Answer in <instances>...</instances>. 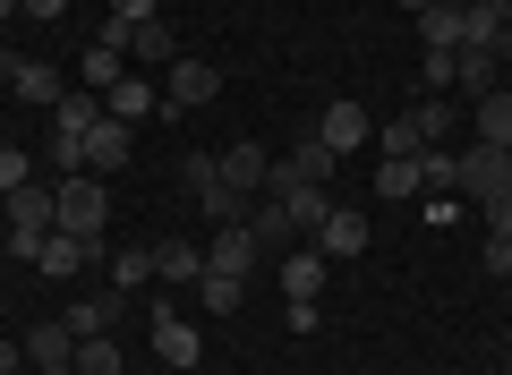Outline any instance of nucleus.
Returning <instances> with one entry per match:
<instances>
[{"label":"nucleus","instance_id":"ddd939ff","mask_svg":"<svg viewBox=\"0 0 512 375\" xmlns=\"http://www.w3.org/2000/svg\"><path fill=\"white\" fill-rule=\"evenodd\" d=\"M94 256H103V239H86V231H52V239H43V256H35V265L52 273V282H69V273H86Z\"/></svg>","mask_w":512,"mask_h":375},{"label":"nucleus","instance_id":"4be33fe9","mask_svg":"<svg viewBox=\"0 0 512 375\" xmlns=\"http://www.w3.org/2000/svg\"><path fill=\"white\" fill-rule=\"evenodd\" d=\"M316 248H325V256H359V248H367V214H350V205H333V214L316 222Z\"/></svg>","mask_w":512,"mask_h":375},{"label":"nucleus","instance_id":"2eb2a0df","mask_svg":"<svg viewBox=\"0 0 512 375\" xmlns=\"http://www.w3.org/2000/svg\"><path fill=\"white\" fill-rule=\"evenodd\" d=\"M325 265H333V256L316 248V239L291 248V256H282V299H325Z\"/></svg>","mask_w":512,"mask_h":375},{"label":"nucleus","instance_id":"c9c22d12","mask_svg":"<svg viewBox=\"0 0 512 375\" xmlns=\"http://www.w3.org/2000/svg\"><path fill=\"white\" fill-rule=\"evenodd\" d=\"M282 324H291V333H316V324H325V307H316V299H282Z\"/></svg>","mask_w":512,"mask_h":375},{"label":"nucleus","instance_id":"2f4dec72","mask_svg":"<svg viewBox=\"0 0 512 375\" xmlns=\"http://www.w3.org/2000/svg\"><path fill=\"white\" fill-rule=\"evenodd\" d=\"M77 375H120V341L111 333H94V341H77V358H69Z\"/></svg>","mask_w":512,"mask_h":375},{"label":"nucleus","instance_id":"f704fd0d","mask_svg":"<svg viewBox=\"0 0 512 375\" xmlns=\"http://www.w3.org/2000/svg\"><path fill=\"white\" fill-rule=\"evenodd\" d=\"M419 86H427V94H453V52H427V60H419Z\"/></svg>","mask_w":512,"mask_h":375},{"label":"nucleus","instance_id":"58836bf2","mask_svg":"<svg viewBox=\"0 0 512 375\" xmlns=\"http://www.w3.org/2000/svg\"><path fill=\"white\" fill-rule=\"evenodd\" d=\"M478 214H487V239H512V188H504V197H487Z\"/></svg>","mask_w":512,"mask_h":375},{"label":"nucleus","instance_id":"5701e85b","mask_svg":"<svg viewBox=\"0 0 512 375\" xmlns=\"http://www.w3.org/2000/svg\"><path fill=\"white\" fill-rule=\"evenodd\" d=\"M154 103H163V94H154V77H120V86H111V94H103V111H111V120H128V128L146 120V111H154Z\"/></svg>","mask_w":512,"mask_h":375},{"label":"nucleus","instance_id":"ea45409f","mask_svg":"<svg viewBox=\"0 0 512 375\" xmlns=\"http://www.w3.org/2000/svg\"><path fill=\"white\" fill-rule=\"evenodd\" d=\"M18 18H35V26H60V18H69V0H26Z\"/></svg>","mask_w":512,"mask_h":375},{"label":"nucleus","instance_id":"6e6552de","mask_svg":"<svg viewBox=\"0 0 512 375\" xmlns=\"http://www.w3.org/2000/svg\"><path fill=\"white\" fill-rule=\"evenodd\" d=\"M146 324H154V350H163V367H197V358H205V333L180 316V307H154Z\"/></svg>","mask_w":512,"mask_h":375},{"label":"nucleus","instance_id":"b1692460","mask_svg":"<svg viewBox=\"0 0 512 375\" xmlns=\"http://www.w3.org/2000/svg\"><path fill=\"white\" fill-rule=\"evenodd\" d=\"M248 231H256V248H291L299 222L282 214V197H256V205H248Z\"/></svg>","mask_w":512,"mask_h":375},{"label":"nucleus","instance_id":"4468645a","mask_svg":"<svg viewBox=\"0 0 512 375\" xmlns=\"http://www.w3.org/2000/svg\"><path fill=\"white\" fill-rule=\"evenodd\" d=\"M265 179H274V154H265V145H222V188H231V197H256Z\"/></svg>","mask_w":512,"mask_h":375},{"label":"nucleus","instance_id":"20e7f679","mask_svg":"<svg viewBox=\"0 0 512 375\" xmlns=\"http://www.w3.org/2000/svg\"><path fill=\"white\" fill-rule=\"evenodd\" d=\"M163 94H171V111H205L222 94V69H214V60H197V52H180L163 69Z\"/></svg>","mask_w":512,"mask_h":375},{"label":"nucleus","instance_id":"393cba45","mask_svg":"<svg viewBox=\"0 0 512 375\" xmlns=\"http://www.w3.org/2000/svg\"><path fill=\"white\" fill-rule=\"evenodd\" d=\"M265 197H282V214H291L308 239H316V222L333 214V188H265Z\"/></svg>","mask_w":512,"mask_h":375},{"label":"nucleus","instance_id":"9b49d317","mask_svg":"<svg viewBox=\"0 0 512 375\" xmlns=\"http://www.w3.org/2000/svg\"><path fill=\"white\" fill-rule=\"evenodd\" d=\"M256 256H265V248H256L248 222H214V248H205V265H214V273H239V282H248Z\"/></svg>","mask_w":512,"mask_h":375},{"label":"nucleus","instance_id":"a211bd4d","mask_svg":"<svg viewBox=\"0 0 512 375\" xmlns=\"http://www.w3.org/2000/svg\"><path fill=\"white\" fill-rule=\"evenodd\" d=\"M470 145H512V86H495V94L470 103Z\"/></svg>","mask_w":512,"mask_h":375},{"label":"nucleus","instance_id":"f03ea898","mask_svg":"<svg viewBox=\"0 0 512 375\" xmlns=\"http://www.w3.org/2000/svg\"><path fill=\"white\" fill-rule=\"evenodd\" d=\"M461 197L470 205H487V197H504L512 188V145H461Z\"/></svg>","mask_w":512,"mask_h":375},{"label":"nucleus","instance_id":"a19ab883","mask_svg":"<svg viewBox=\"0 0 512 375\" xmlns=\"http://www.w3.org/2000/svg\"><path fill=\"white\" fill-rule=\"evenodd\" d=\"M26 367V341H9V333H0V375H18Z\"/></svg>","mask_w":512,"mask_h":375},{"label":"nucleus","instance_id":"72a5a7b5","mask_svg":"<svg viewBox=\"0 0 512 375\" xmlns=\"http://www.w3.org/2000/svg\"><path fill=\"white\" fill-rule=\"evenodd\" d=\"M26 179H35V154H26V145H0V197L26 188Z\"/></svg>","mask_w":512,"mask_h":375},{"label":"nucleus","instance_id":"dca6fc26","mask_svg":"<svg viewBox=\"0 0 512 375\" xmlns=\"http://www.w3.org/2000/svg\"><path fill=\"white\" fill-rule=\"evenodd\" d=\"M18 341H26V367H35V375H43V367H69V358H77V333H69L60 316H52V324H26Z\"/></svg>","mask_w":512,"mask_h":375},{"label":"nucleus","instance_id":"4c0bfd02","mask_svg":"<svg viewBox=\"0 0 512 375\" xmlns=\"http://www.w3.org/2000/svg\"><path fill=\"white\" fill-rule=\"evenodd\" d=\"M146 18H163V0H111V26H146Z\"/></svg>","mask_w":512,"mask_h":375},{"label":"nucleus","instance_id":"c85d7f7f","mask_svg":"<svg viewBox=\"0 0 512 375\" xmlns=\"http://www.w3.org/2000/svg\"><path fill=\"white\" fill-rule=\"evenodd\" d=\"M376 145H384V162H410V154H427V137H419V120H410V111H393V120L376 128Z\"/></svg>","mask_w":512,"mask_h":375},{"label":"nucleus","instance_id":"39448f33","mask_svg":"<svg viewBox=\"0 0 512 375\" xmlns=\"http://www.w3.org/2000/svg\"><path fill=\"white\" fill-rule=\"evenodd\" d=\"M128 154H137V128L103 111V120L86 128V171H94V179H120V171H128Z\"/></svg>","mask_w":512,"mask_h":375},{"label":"nucleus","instance_id":"a878e982","mask_svg":"<svg viewBox=\"0 0 512 375\" xmlns=\"http://www.w3.org/2000/svg\"><path fill=\"white\" fill-rule=\"evenodd\" d=\"M94 120H103V94H77V86H69V94L52 103V137H86Z\"/></svg>","mask_w":512,"mask_h":375},{"label":"nucleus","instance_id":"49530a36","mask_svg":"<svg viewBox=\"0 0 512 375\" xmlns=\"http://www.w3.org/2000/svg\"><path fill=\"white\" fill-rule=\"evenodd\" d=\"M163 9H180V0H163Z\"/></svg>","mask_w":512,"mask_h":375},{"label":"nucleus","instance_id":"bb28decb","mask_svg":"<svg viewBox=\"0 0 512 375\" xmlns=\"http://www.w3.org/2000/svg\"><path fill=\"white\" fill-rule=\"evenodd\" d=\"M197 307H205V316H239V307H248V282H239V273H214V265H205Z\"/></svg>","mask_w":512,"mask_h":375},{"label":"nucleus","instance_id":"c03bdc74","mask_svg":"<svg viewBox=\"0 0 512 375\" xmlns=\"http://www.w3.org/2000/svg\"><path fill=\"white\" fill-rule=\"evenodd\" d=\"M504 86H512V43H504Z\"/></svg>","mask_w":512,"mask_h":375},{"label":"nucleus","instance_id":"423d86ee","mask_svg":"<svg viewBox=\"0 0 512 375\" xmlns=\"http://www.w3.org/2000/svg\"><path fill=\"white\" fill-rule=\"evenodd\" d=\"M0 205H9V231H35L43 239L60 222V179H26V188H9Z\"/></svg>","mask_w":512,"mask_h":375},{"label":"nucleus","instance_id":"7ed1b4c3","mask_svg":"<svg viewBox=\"0 0 512 375\" xmlns=\"http://www.w3.org/2000/svg\"><path fill=\"white\" fill-rule=\"evenodd\" d=\"M0 77H9V94H18V103H35V111H52L60 94H69V77H60L52 60H26V52H0Z\"/></svg>","mask_w":512,"mask_h":375},{"label":"nucleus","instance_id":"37998d69","mask_svg":"<svg viewBox=\"0 0 512 375\" xmlns=\"http://www.w3.org/2000/svg\"><path fill=\"white\" fill-rule=\"evenodd\" d=\"M18 9H26V0H0V18H18Z\"/></svg>","mask_w":512,"mask_h":375},{"label":"nucleus","instance_id":"a18cd8bd","mask_svg":"<svg viewBox=\"0 0 512 375\" xmlns=\"http://www.w3.org/2000/svg\"><path fill=\"white\" fill-rule=\"evenodd\" d=\"M43 375H77V367H43Z\"/></svg>","mask_w":512,"mask_h":375},{"label":"nucleus","instance_id":"f257e3e1","mask_svg":"<svg viewBox=\"0 0 512 375\" xmlns=\"http://www.w3.org/2000/svg\"><path fill=\"white\" fill-rule=\"evenodd\" d=\"M103 222H111L103 179H94V171H69V179H60V222H52V231H86V239H103Z\"/></svg>","mask_w":512,"mask_h":375},{"label":"nucleus","instance_id":"e433bc0d","mask_svg":"<svg viewBox=\"0 0 512 375\" xmlns=\"http://www.w3.org/2000/svg\"><path fill=\"white\" fill-rule=\"evenodd\" d=\"M478 273H495V282H512V239H487V248H478Z\"/></svg>","mask_w":512,"mask_h":375},{"label":"nucleus","instance_id":"0eeeda50","mask_svg":"<svg viewBox=\"0 0 512 375\" xmlns=\"http://www.w3.org/2000/svg\"><path fill=\"white\" fill-rule=\"evenodd\" d=\"M333 171H342V154L308 137L299 154H282V162H274V179H265V188H333Z\"/></svg>","mask_w":512,"mask_h":375},{"label":"nucleus","instance_id":"aec40b11","mask_svg":"<svg viewBox=\"0 0 512 375\" xmlns=\"http://www.w3.org/2000/svg\"><path fill=\"white\" fill-rule=\"evenodd\" d=\"M154 282H171V290H197V282H205V248H188V239L154 248Z\"/></svg>","mask_w":512,"mask_h":375},{"label":"nucleus","instance_id":"79ce46f5","mask_svg":"<svg viewBox=\"0 0 512 375\" xmlns=\"http://www.w3.org/2000/svg\"><path fill=\"white\" fill-rule=\"evenodd\" d=\"M393 9H402V18H419V9H436V0H393Z\"/></svg>","mask_w":512,"mask_h":375},{"label":"nucleus","instance_id":"cd10ccee","mask_svg":"<svg viewBox=\"0 0 512 375\" xmlns=\"http://www.w3.org/2000/svg\"><path fill=\"white\" fill-rule=\"evenodd\" d=\"M410 120H419V137H427V145H453L461 103H453V94H427V103H410Z\"/></svg>","mask_w":512,"mask_h":375},{"label":"nucleus","instance_id":"f3484780","mask_svg":"<svg viewBox=\"0 0 512 375\" xmlns=\"http://www.w3.org/2000/svg\"><path fill=\"white\" fill-rule=\"evenodd\" d=\"M120 60H128V26H103V43H94V52L77 60V69H86V86H94V94H111V86L128 77Z\"/></svg>","mask_w":512,"mask_h":375},{"label":"nucleus","instance_id":"7c9ffc66","mask_svg":"<svg viewBox=\"0 0 512 375\" xmlns=\"http://www.w3.org/2000/svg\"><path fill=\"white\" fill-rule=\"evenodd\" d=\"M154 282V248H120V256H111V290H120V299H128V290H146Z\"/></svg>","mask_w":512,"mask_h":375},{"label":"nucleus","instance_id":"09e8293b","mask_svg":"<svg viewBox=\"0 0 512 375\" xmlns=\"http://www.w3.org/2000/svg\"><path fill=\"white\" fill-rule=\"evenodd\" d=\"M504 43H512V35H504Z\"/></svg>","mask_w":512,"mask_h":375},{"label":"nucleus","instance_id":"412c9836","mask_svg":"<svg viewBox=\"0 0 512 375\" xmlns=\"http://www.w3.org/2000/svg\"><path fill=\"white\" fill-rule=\"evenodd\" d=\"M120 290H103V299H77V307H60V324H69L77 341H94V333H111V324H120Z\"/></svg>","mask_w":512,"mask_h":375},{"label":"nucleus","instance_id":"473e14b6","mask_svg":"<svg viewBox=\"0 0 512 375\" xmlns=\"http://www.w3.org/2000/svg\"><path fill=\"white\" fill-rule=\"evenodd\" d=\"M427 179H419V154L410 162H376V197H419Z\"/></svg>","mask_w":512,"mask_h":375},{"label":"nucleus","instance_id":"de8ad7c7","mask_svg":"<svg viewBox=\"0 0 512 375\" xmlns=\"http://www.w3.org/2000/svg\"><path fill=\"white\" fill-rule=\"evenodd\" d=\"M504 341H512V333H504Z\"/></svg>","mask_w":512,"mask_h":375},{"label":"nucleus","instance_id":"6ab92c4d","mask_svg":"<svg viewBox=\"0 0 512 375\" xmlns=\"http://www.w3.org/2000/svg\"><path fill=\"white\" fill-rule=\"evenodd\" d=\"M128 60H146V69H171V60H180V35H171V9H163V18H146V26H128Z\"/></svg>","mask_w":512,"mask_h":375},{"label":"nucleus","instance_id":"c756f323","mask_svg":"<svg viewBox=\"0 0 512 375\" xmlns=\"http://www.w3.org/2000/svg\"><path fill=\"white\" fill-rule=\"evenodd\" d=\"M419 43H427V52H461V9H444V0L419 9Z\"/></svg>","mask_w":512,"mask_h":375},{"label":"nucleus","instance_id":"9d476101","mask_svg":"<svg viewBox=\"0 0 512 375\" xmlns=\"http://www.w3.org/2000/svg\"><path fill=\"white\" fill-rule=\"evenodd\" d=\"M495 86H504V52L461 43V52H453V94H461V103H478V94H495Z\"/></svg>","mask_w":512,"mask_h":375},{"label":"nucleus","instance_id":"f8f14e48","mask_svg":"<svg viewBox=\"0 0 512 375\" xmlns=\"http://www.w3.org/2000/svg\"><path fill=\"white\" fill-rule=\"evenodd\" d=\"M504 35H512V0H461V43L504 52Z\"/></svg>","mask_w":512,"mask_h":375},{"label":"nucleus","instance_id":"1a4fd4ad","mask_svg":"<svg viewBox=\"0 0 512 375\" xmlns=\"http://www.w3.org/2000/svg\"><path fill=\"white\" fill-rule=\"evenodd\" d=\"M367 137H376V120H367L359 103H325L316 111V145H333V154H359Z\"/></svg>","mask_w":512,"mask_h":375}]
</instances>
